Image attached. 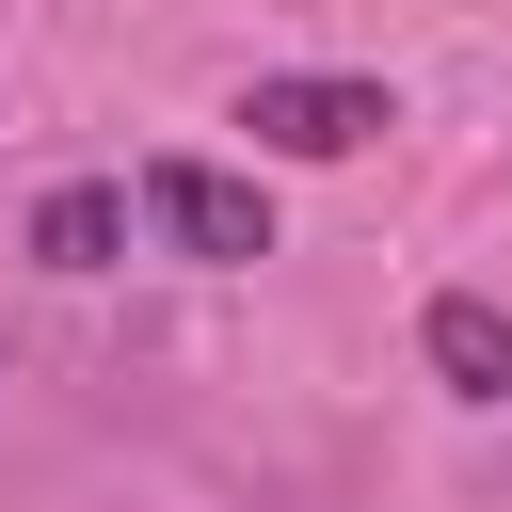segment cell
<instances>
[{
    "instance_id": "obj_1",
    "label": "cell",
    "mask_w": 512,
    "mask_h": 512,
    "mask_svg": "<svg viewBox=\"0 0 512 512\" xmlns=\"http://www.w3.org/2000/svg\"><path fill=\"white\" fill-rule=\"evenodd\" d=\"M144 224H160L176 256H208V272L272 256V192H256V176H224V160H144Z\"/></svg>"
},
{
    "instance_id": "obj_3",
    "label": "cell",
    "mask_w": 512,
    "mask_h": 512,
    "mask_svg": "<svg viewBox=\"0 0 512 512\" xmlns=\"http://www.w3.org/2000/svg\"><path fill=\"white\" fill-rule=\"evenodd\" d=\"M416 352H432V384H464V400H512V304H480V288H432Z\"/></svg>"
},
{
    "instance_id": "obj_2",
    "label": "cell",
    "mask_w": 512,
    "mask_h": 512,
    "mask_svg": "<svg viewBox=\"0 0 512 512\" xmlns=\"http://www.w3.org/2000/svg\"><path fill=\"white\" fill-rule=\"evenodd\" d=\"M240 128H256L272 160H352V144H384L400 112H384V80H256Z\"/></svg>"
},
{
    "instance_id": "obj_4",
    "label": "cell",
    "mask_w": 512,
    "mask_h": 512,
    "mask_svg": "<svg viewBox=\"0 0 512 512\" xmlns=\"http://www.w3.org/2000/svg\"><path fill=\"white\" fill-rule=\"evenodd\" d=\"M112 240H128V192H112V176H64V192L32 208V256H48V272H112Z\"/></svg>"
}]
</instances>
